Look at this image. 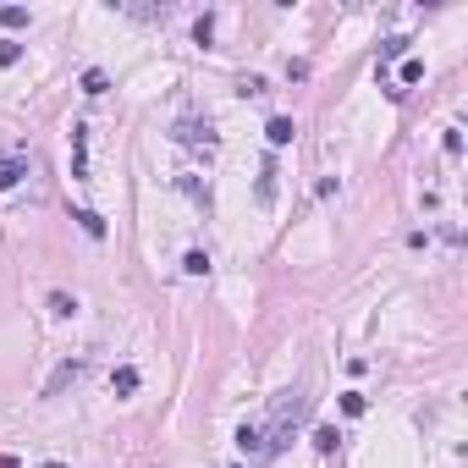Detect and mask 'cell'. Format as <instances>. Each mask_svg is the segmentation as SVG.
<instances>
[{"instance_id": "8992f818", "label": "cell", "mask_w": 468, "mask_h": 468, "mask_svg": "<svg viewBox=\"0 0 468 468\" xmlns=\"http://www.w3.org/2000/svg\"><path fill=\"white\" fill-rule=\"evenodd\" d=\"M265 138H270V144H292V138H298V127H292V116H270V127H265Z\"/></svg>"}, {"instance_id": "9c48e42d", "label": "cell", "mask_w": 468, "mask_h": 468, "mask_svg": "<svg viewBox=\"0 0 468 468\" xmlns=\"http://www.w3.org/2000/svg\"><path fill=\"white\" fill-rule=\"evenodd\" d=\"M182 270H188V276H210V254H204V248H188Z\"/></svg>"}, {"instance_id": "6da1fadb", "label": "cell", "mask_w": 468, "mask_h": 468, "mask_svg": "<svg viewBox=\"0 0 468 468\" xmlns=\"http://www.w3.org/2000/svg\"><path fill=\"white\" fill-rule=\"evenodd\" d=\"M171 138H176V144H188V149H204V154L215 149V132H210V122H198V116H182V122L171 127Z\"/></svg>"}, {"instance_id": "3957f363", "label": "cell", "mask_w": 468, "mask_h": 468, "mask_svg": "<svg viewBox=\"0 0 468 468\" xmlns=\"http://www.w3.org/2000/svg\"><path fill=\"white\" fill-rule=\"evenodd\" d=\"M83 369H88L83 358H66L61 369H55V375H50V385H44V397H61L66 385H78V381H83Z\"/></svg>"}, {"instance_id": "ffe728a7", "label": "cell", "mask_w": 468, "mask_h": 468, "mask_svg": "<svg viewBox=\"0 0 468 468\" xmlns=\"http://www.w3.org/2000/svg\"><path fill=\"white\" fill-rule=\"evenodd\" d=\"M39 468H66V463H39Z\"/></svg>"}, {"instance_id": "5bb4252c", "label": "cell", "mask_w": 468, "mask_h": 468, "mask_svg": "<svg viewBox=\"0 0 468 468\" xmlns=\"http://www.w3.org/2000/svg\"><path fill=\"white\" fill-rule=\"evenodd\" d=\"M314 447H319V452H336V447H341V435H336L331 425H319V430H314Z\"/></svg>"}, {"instance_id": "e0dca14e", "label": "cell", "mask_w": 468, "mask_h": 468, "mask_svg": "<svg viewBox=\"0 0 468 468\" xmlns=\"http://www.w3.org/2000/svg\"><path fill=\"white\" fill-rule=\"evenodd\" d=\"M72 309H78V303H72V298H66V292H50V314H72Z\"/></svg>"}, {"instance_id": "5b68a950", "label": "cell", "mask_w": 468, "mask_h": 468, "mask_svg": "<svg viewBox=\"0 0 468 468\" xmlns=\"http://www.w3.org/2000/svg\"><path fill=\"white\" fill-rule=\"evenodd\" d=\"M72 176H88V127H72Z\"/></svg>"}, {"instance_id": "277c9868", "label": "cell", "mask_w": 468, "mask_h": 468, "mask_svg": "<svg viewBox=\"0 0 468 468\" xmlns=\"http://www.w3.org/2000/svg\"><path fill=\"white\" fill-rule=\"evenodd\" d=\"M22 176H28V160H22V154H0V193L17 188Z\"/></svg>"}, {"instance_id": "4fadbf2b", "label": "cell", "mask_w": 468, "mask_h": 468, "mask_svg": "<svg viewBox=\"0 0 468 468\" xmlns=\"http://www.w3.org/2000/svg\"><path fill=\"white\" fill-rule=\"evenodd\" d=\"M363 408H369V397H363V391H347V397H341V413H347V419H358Z\"/></svg>"}, {"instance_id": "52a82bcc", "label": "cell", "mask_w": 468, "mask_h": 468, "mask_svg": "<svg viewBox=\"0 0 468 468\" xmlns=\"http://www.w3.org/2000/svg\"><path fill=\"white\" fill-rule=\"evenodd\" d=\"M110 391H116V397H132V391H138V369H132V363H122V369L110 375Z\"/></svg>"}, {"instance_id": "8fae6325", "label": "cell", "mask_w": 468, "mask_h": 468, "mask_svg": "<svg viewBox=\"0 0 468 468\" xmlns=\"http://www.w3.org/2000/svg\"><path fill=\"white\" fill-rule=\"evenodd\" d=\"M72 220H78V226H83L88 237H105V220H100V215H94V210H78V215H72Z\"/></svg>"}, {"instance_id": "d6986e66", "label": "cell", "mask_w": 468, "mask_h": 468, "mask_svg": "<svg viewBox=\"0 0 468 468\" xmlns=\"http://www.w3.org/2000/svg\"><path fill=\"white\" fill-rule=\"evenodd\" d=\"M0 468H22V463H17V457H11V452H0Z\"/></svg>"}, {"instance_id": "9a60e30c", "label": "cell", "mask_w": 468, "mask_h": 468, "mask_svg": "<svg viewBox=\"0 0 468 468\" xmlns=\"http://www.w3.org/2000/svg\"><path fill=\"white\" fill-rule=\"evenodd\" d=\"M22 61V39H0V66H17Z\"/></svg>"}, {"instance_id": "7c38bea8", "label": "cell", "mask_w": 468, "mask_h": 468, "mask_svg": "<svg viewBox=\"0 0 468 468\" xmlns=\"http://www.w3.org/2000/svg\"><path fill=\"white\" fill-rule=\"evenodd\" d=\"M105 88H110V78L100 72V66H94V72H83V94H94V100H100Z\"/></svg>"}, {"instance_id": "ac0fdd59", "label": "cell", "mask_w": 468, "mask_h": 468, "mask_svg": "<svg viewBox=\"0 0 468 468\" xmlns=\"http://www.w3.org/2000/svg\"><path fill=\"white\" fill-rule=\"evenodd\" d=\"M403 50H408V39L397 33V39H385V44H381V61H391V55H403Z\"/></svg>"}, {"instance_id": "2e32d148", "label": "cell", "mask_w": 468, "mask_h": 468, "mask_svg": "<svg viewBox=\"0 0 468 468\" xmlns=\"http://www.w3.org/2000/svg\"><path fill=\"white\" fill-rule=\"evenodd\" d=\"M419 78H425V61H419V55H408V61H403V83H419Z\"/></svg>"}, {"instance_id": "7a4b0ae2", "label": "cell", "mask_w": 468, "mask_h": 468, "mask_svg": "<svg viewBox=\"0 0 468 468\" xmlns=\"http://www.w3.org/2000/svg\"><path fill=\"white\" fill-rule=\"evenodd\" d=\"M237 452H243L248 463H265V457H270V435H265V425H243L237 430Z\"/></svg>"}, {"instance_id": "ba28073f", "label": "cell", "mask_w": 468, "mask_h": 468, "mask_svg": "<svg viewBox=\"0 0 468 468\" xmlns=\"http://www.w3.org/2000/svg\"><path fill=\"white\" fill-rule=\"evenodd\" d=\"M259 204H276V166H270V160L259 171Z\"/></svg>"}, {"instance_id": "30bf717a", "label": "cell", "mask_w": 468, "mask_h": 468, "mask_svg": "<svg viewBox=\"0 0 468 468\" xmlns=\"http://www.w3.org/2000/svg\"><path fill=\"white\" fill-rule=\"evenodd\" d=\"M0 28H28V6H0Z\"/></svg>"}]
</instances>
